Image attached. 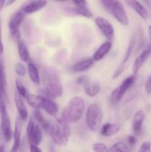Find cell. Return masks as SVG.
<instances>
[{
    "label": "cell",
    "instance_id": "9a60e30c",
    "mask_svg": "<svg viewBox=\"0 0 151 152\" xmlns=\"http://www.w3.org/2000/svg\"><path fill=\"white\" fill-rule=\"evenodd\" d=\"M42 97V108L44 111L52 117H56L58 114V106L50 98L44 95H41Z\"/></svg>",
    "mask_w": 151,
    "mask_h": 152
},
{
    "label": "cell",
    "instance_id": "4dcf8cb0",
    "mask_svg": "<svg viewBox=\"0 0 151 152\" xmlns=\"http://www.w3.org/2000/svg\"><path fill=\"white\" fill-rule=\"evenodd\" d=\"M15 71H16V74L19 77H24L26 74L27 69L25 68V65L21 62H18L15 65Z\"/></svg>",
    "mask_w": 151,
    "mask_h": 152
},
{
    "label": "cell",
    "instance_id": "836d02e7",
    "mask_svg": "<svg viewBox=\"0 0 151 152\" xmlns=\"http://www.w3.org/2000/svg\"><path fill=\"white\" fill-rule=\"evenodd\" d=\"M126 140H127V142H128V144L130 145V146L132 147V148H133V147L136 145V137H135V136H133V135H130V136L127 137V139H126Z\"/></svg>",
    "mask_w": 151,
    "mask_h": 152
},
{
    "label": "cell",
    "instance_id": "2e32d148",
    "mask_svg": "<svg viewBox=\"0 0 151 152\" xmlns=\"http://www.w3.org/2000/svg\"><path fill=\"white\" fill-rule=\"evenodd\" d=\"M144 117V112L142 110H139V111L135 113L133 123H132V129H133V132L135 135L140 134L141 132H142V126Z\"/></svg>",
    "mask_w": 151,
    "mask_h": 152
},
{
    "label": "cell",
    "instance_id": "83f0119b",
    "mask_svg": "<svg viewBox=\"0 0 151 152\" xmlns=\"http://www.w3.org/2000/svg\"><path fill=\"white\" fill-rule=\"evenodd\" d=\"M5 75H4V65L2 62L0 60V101H1L4 93H5Z\"/></svg>",
    "mask_w": 151,
    "mask_h": 152
},
{
    "label": "cell",
    "instance_id": "484cf974",
    "mask_svg": "<svg viewBox=\"0 0 151 152\" xmlns=\"http://www.w3.org/2000/svg\"><path fill=\"white\" fill-rule=\"evenodd\" d=\"M84 93L90 97H93L100 91V86L97 83H90L88 82L84 86Z\"/></svg>",
    "mask_w": 151,
    "mask_h": 152
},
{
    "label": "cell",
    "instance_id": "f1b7e54d",
    "mask_svg": "<svg viewBox=\"0 0 151 152\" xmlns=\"http://www.w3.org/2000/svg\"><path fill=\"white\" fill-rule=\"evenodd\" d=\"M134 47H135V40L133 39H132L130 41V42H129L128 46H127V50H126V51H125V53H124V56H123L122 62H121V64L120 66L123 67V65H124V64L127 62V60L129 59V58L130 57V55H131L132 52H133Z\"/></svg>",
    "mask_w": 151,
    "mask_h": 152
},
{
    "label": "cell",
    "instance_id": "277c9868",
    "mask_svg": "<svg viewBox=\"0 0 151 152\" xmlns=\"http://www.w3.org/2000/svg\"><path fill=\"white\" fill-rule=\"evenodd\" d=\"M104 8L114 16L122 25H127L129 24V19L126 13L122 3L119 1H113V0H102L100 1Z\"/></svg>",
    "mask_w": 151,
    "mask_h": 152
},
{
    "label": "cell",
    "instance_id": "7a4b0ae2",
    "mask_svg": "<svg viewBox=\"0 0 151 152\" xmlns=\"http://www.w3.org/2000/svg\"><path fill=\"white\" fill-rule=\"evenodd\" d=\"M42 80L46 96L50 99H56L62 96L63 88L59 77L54 71L50 69L44 70Z\"/></svg>",
    "mask_w": 151,
    "mask_h": 152
},
{
    "label": "cell",
    "instance_id": "d6986e66",
    "mask_svg": "<svg viewBox=\"0 0 151 152\" xmlns=\"http://www.w3.org/2000/svg\"><path fill=\"white\" fill-rule=\"evenodd\" d=\"M16 40H17L18 51H19L20 59L23 62H28V61L30 60L29 51H28V47H27L25 42L21 39L20 34L16 36Z\"/></svg>",
    "mask_w": 151,
    "mask_h": 152
},
{
    "label": "cell",
    "instance_id": "d590c367",
    "mask_svg": "<svg viewBox=\"0 0 151 152\" xmlns=\"http://www.w3.org/2000/svg\"><path fill=\"white\" fill-rule=\"evenodd\" d=\"M145 88H146V91L148 94L151 93V75L150 76L149 78L147 79L146 83V86H145Z\"/></svg>",
    "mask_w": 151,
    "mask_h": 152
},
{
    "label": "cell",
    "instance_id": "b9f144b4",
    "mask_svg": "<svg viewBox=\"0 0 151 152\" xmlns=\"http://www.w3.org/2000/svg\"><path fill=\"white\" fill-rule=\"evenodd\" d=\"M0 152H4V146L3 145H0Z\"/></svg>",
    "mask_w": 151,
    "mask_h": 152
},
{
    "label": "cell",
    "instance_id": "74e56055",
    "mask_svg": "<svg viewBox=\"0 0 151 152\" xmlns=\"http://www.w3.org/2000/svg\"><path fill=\"white\" fill-rule=\"evenodd\" d=\"M30 152H42L38 146L33 145H30Z\"/></svg>",
    "mask_w": 151,
    "mask_h": 152
},
{
    "label": "cell",
    "instance_id": "3957f363",
    "mask_svg": "<svg viewBox=\"0 0 151 152\" xmlns=\"http://www.w3.org/2000/svg\"><path fill=\"white\" fill-rule=\"evenodd\" d=\"M50 135L53 142L56 145H66L69 141L70 135V128L68 123L62 118H56L54 123H52Z\"/></svg>",
    "mask_w": 151,
    "mask_h": 152
},
{
    "label": "cell",
    "instance_id": "7c38bea8",
    "mask_svg": "<svg viewBox=\"0 0 151 152\" xmlns=\"http://www.w3.org/2000/svg\"><path fill=\"white\" fill-rule=\"evenodd\" d=\"M75 7L73 8L70 9L71 13H73L75 14L79 15V16H84L86 18H91L92 14L91 10L88 7L87 1L79 0V1H73Z\"/></svg>",
    "mask_w": 151,
    "mask_h": 152
},
{
    "label": "cell",
    "instance_id": "e0dca14e",
    "mask_svg": "<svg viewBox=\"0 0 151 152\" xmlns=\"http://www.w3.org/2000/svg\"><path fill=\"white\" fill-rule=\"evenodd\" d=\"M14 99L15 104H16V108H17L18 113H19V117L22 120H26L28 117V113L22 97H21L17 93L15 94Z\"/></svg>",
    "mask_w": 151,
    "mask_h": 152
},
{
    "label": "cell",
    "instance_id": "52a82bcc",
    "mask_svg": "<svg viewBox=\"0 0 151 152\" xmlns=\"http://www.w3.org/2000/svg\"><path fill=\"white\" fill-rule=\"evenodd\" d=\"M1 110V127L2 134L6 142H9L13 137V132L11 129V122L8 112L6 108L5 104L1 102L0 105Z\"/></svg>",
    "mask_w": 151,
    "mask_h": 152
},
{
    "label": "cell",
    "instance_id": "8d00e7d4",
    "mask_svg": "<svg viewBox=\"0 0 151 152\" xmlns=\"http://www.w3.org/2000/svg\"><path fill=\"white\" fill-rule=\"evenodd\" d=\"M4 51V46L2 43V39H1V25L0 23V54H2Z\"/></svg>",
    "mask_w": 151,
    "mask_h": 152
},
{
    "label": "cell",
    "instance_id": "5bb4252c",
    "mask_svg": "<svg viewBox=\"0 0 151 152\" xmlns=\"http://www.w3.org/2000/svg\"><path fill=\"white\" fill-rule=\"evenodd\" d=\"M151 53V44L146 49L143 50L139 56L136 57V59H135L134 62H133V74L136 75V74H137L138 71H139L141 68H142V65H144V63L145 62V61L147 59V58L149 57V56Z\"/></svg>",
    "mask_w": 151,
    "mask_h": 152
},
{
    "label": "cell",
    "instance_id": "8fae6325",
    "mask_svg": "<svg viewBox=\"0 0 151 152\" xmlns=\"http://www.w3.org/2000/svg\"><path fill=\"white\" fill-rule=\"evenodd\" d=\"M47 4L45 1H27L22 5L19 9L24 14H31L41 10Z\"/></svg>",
    "mask_w": 151,
    "mask_h": 152
},
{
    "label": "cell",
    "instance_id": "d6a6232c",
    "mask_svg": "<svg viewBox=\"0 0 151 152\" xmlns=\"http://www.w3.org/2000/svg\"><path fill=\"white\" fill-rule=\"evenodd\" d=\"M138 152H151V142L150 141H145L139 147Z\"/></svg>",
    "mask_w": 151,
    "mask_h": 152
},
{
    "label": "cell",
    "instance_id": "ac0fdd59",
    "mask_svg": "<svg viewBox=\"0 0 151 152\" xmlns=\"http://www.w3.org/2000/svg\"><path fill=\"white\" fill-rule=\"evenodd\" d=\"M111 48H112V43H111V42H105L95 52L93 56V59L94 61L102 60L107 54L108 52L111 50Z\"/></svg>",
    "mask_w": 151,
    "mask_h": 152
},
{
    "label": "cell",
    "instance_id": "1f68e13d",
    "mask_svg": "<svg viewBox=\"0 0 151 152\" xmlns=\"http://www.w3.org/2000/svg\"><path fill=\"white\" fill-rule=\"evenodd\" d=\"M95 152H110L109 148L103 143H96L93 145Z\"/></svg>",
    "mask_w": 151,
    "mask_h": 152
},
{
    "label": "cell",
    "instance_id": "ffe728a7",
    "mask_svg": "<svg viewBox=\"0 0 151 152\" xmlns=\"http://www.w3.org/2000/svg\"><path fill=\"white\" fill-rule=\"evenodd\" d=\"M126 3L130 6L131 8H133L142 19H146L148 17V11L146 7L138 1H126Z\"/></svg>",
    "mask_w": 151,
    "mask_h": 152
},
{
    "label": "cell",
    "instance_id": "7bdbcfd3",
    "mask_svg": "<svg viewBox=\"0 0 151 152\" xmlns=\"http://www.w3.org/2000/svg\"><path fill=\"white\" fill-rule=\"evenodd\" d=\"M148 32H149L150 37V39H151V25H150V26L148 27Z\"/></svg>",
    "mask_w": 151,
    "mask_h": 152
},
{
    "label": "cell",
    "instance_id": "9c48e42d",
    "mask_svg": "<svg viewBox=\"0 0 151 152\" xmlns=\"http://www.w3.org/2000/svg\"><path fill=\"white\" fill-rule=\"evenodd\" d=\"M95 23L105 38L108 40L113 39L114 37V28L107 19L102 16H99L95 19Z\"/></svg>",
    "mask_w": 151,
    "mask_h": 152
},
{
    "label": "cell",
    "instance_id": "6da1fadb",
    "mask_svg": "<svg viewBox=\"0 0 151 152\" xmlns=\"http://www.w3.org/2000/svg\"><path fill=\"white\" fill-rule=\"evenodd\" d=\"M85 102L81 96H74L69 100L62 111V119L68 123H77L82 117Z\"/></svg>",
    "mask_w": 151,
    "mask_h": 152
},
{
    "label": "cell",
    "instance_id": "4fadbf2b",
    "mask_svg": "<svg viewBox=\"0 0 151 152\" xmlns=\"http://www.w3.org/2000/svg\"><path fill=\"white\" fill-rule=\"evenodd\" d=\"M21 134H22V123L21 119L16 117L15 121L14 132H13V144L10 152H18L21 145Z\"/></svg>",
    "mask_w": 151,
    "mask_h": 152
},
{
    "label": "cell",
    "instance_id": "4316f807",
    "mask_svg": "<svg viewBox=\"0 0 151 152\" xmlns=\"http://www.w3.org/2000/svg\"><path fill=\"white\" fill-rule=\"evenodd\" d=\"M28 74H29L30 79L31 81L35 84L38 85L40 83V77H39V73H38V68H36L34 64L29 63L28 66Z\"/></svg>",
    "mask_w": 151,
    "mask_h": 152
},
{
    "label": "cell",
    "instance_id": "f35d334b",
    "mask_svg": "<svg viewBox=\"0 0 151 152\" xmlns=\"http://www.w3.org/2000/svg\"><path fill=\"white\" fill-rule=\"evenodd\" d=\"M122 71H123V67L120 66L119 68H118V69H117V71H115V74H113V79H115V78H116V77H118V76H119L120 74H121V72H122Z\"/></svg>",
    "mask_w": 151,
    "mask_h": 152
},
{
    "label": "cell",
    "instance_id": "ba28073f",
    "mask_svg": "<svg viewBox=\"0 0 151 152\" xmlns=\"http://www.w3.org/2000/svg\"><path fill=\"white\" fill-rule=\"evenodd\" d=\"M136 81V75L133 74L129 77H127L122 83H121L118 87L114 89L111 94V101L113 103L118 102L120 99L122 98L124 94L126 93L127 90L133 85V83Z\"/></svg>",
    "mask_w": 151,
    "mask_h": 152
},
{
    "label": "cell",
    "instance_id": "ab89813d",
    "mask_svg": "<svg viewBox=\"0 0 151 152\" xmlns=\"http://www.w3.org/2000/svg\"><path fill=\"white\" fill-rule=\"evenodd\" d=\"M5 0H0V11L3 9V7H5Z\"/></svg>",
    "mask_w": 151,
    "mask_h": 152
},
{
    "label": "cell",
    "instance_id": "60d3db41",
    "mask_svg": "<svg viewBox=\"0 0 151 152\" xmlns=\"http://www.w3.org/2000/svg\"><path fill=\"white\" fill-rule=\"evenodd\" d=\"M14 2H15L14 0H7V1H6L5 6H10L12 4H13Z\"/></svg>",
    "mask_w": 151,
    "mask_h": 152
},
{
    "label": "cell",
    "instance_id": "5b68a950",
    "mask_svg": "<svg viewBox=\"0 0 151 152\" xmlns=\"http://www.w3.org/2000/svg\"><path fill=\"white\" fill-rule=\"evenodd\" d=\"M86 123L89 129L92 132H96L102 124L103 114L100 106L97 104H92L87 108L86 113Z\"/></svg>",
    "mask_w": 151,
    "mask_h": 152
},
{
    "label": "cell",
    "instance_id": "603a6c76",
    "mask_svg": "<svg viewBox=\"0 0 151 152\" xmlns=\"http://www.w3.org/2000/svg\"><path fill=\"white\" fill-rule=\"evenodd\" d=\"M33 116L35 120L41 126V127L45 130V132H47V133L50 134V131H51L52 128V123H50V122L47 121L44 117L43 116V114H41V111L39 110H35L33 112Z\"/></svg>",
    "mask_w": 151,
    "mask_h": 152
},
{
    "label": "cell",
    "instance_id": "f546056e",
    "mask_svg": "<svg viewBox=\"0 0 151 152\" xmlns=\"http://www.w3.org/2000/svg\"><path fill=\"white\" fill-rule=\"evenodd\" d=\"M16 89H17L18 94L22 98H25L26 99V97L28 96V95L29 94V92L28 91L27 88H25V86L21 83L19 80H16Z\"/></svg>",
    "mask_w": 151,
    "mask_h": 152
},
{
    "label": "cell",
    "instance_id": "8992f818",
    "mask_svg": "<svg viewBox=\"0 0 151 152\" xmlns=\"http://www.w3.org/2000/svg\"><path fill=\"white\" fill-rule=\"evenodd\" d=\"M27 137L30 145L38 146L42 141V132L41 127L34 122L33 118L30 117L26 129Z\"/></svg>",
    "mask_w": 151,
    "mask_h": 152
},
{
    "label": "cell",
    "instance_id": "e575fe53",
    "mask_svg": "<svg viewBox=\"0 0 151 152\" xmlns=\"http://www.w3.org/2000/svg\"><path fill=\"white\" fill-rule=\"evenodd\" d=\"M88 78H87L86 76H81V77H79L76 80V83L78 85H84L87 84L88 83Z\"/></svg>",
    "mask_w": 151,
    "mask_h": 152
},
{
    "label": "cell",
    "instance_id": "d4e9b609",
    "mask_svg": "<svg viewBox=\"0 0 151 152\" xmlns=\"http://www.w3.org/2000/svg\"><path fill=\"white\" fill-rule=\"evenodd\" d=\"M133 148L125 140L113 145L110 148V152H131Z\"/></svg>",
    "mask_w": 151,
    "mask_h": 152
},
{
    "label": "cell",
    "instance_id": "30bf717a",
    "mask_svg": "<svg viewBox=\"0 0 151 152\" xmlns=\"http://www.w3.org/2000/svg\"><path fill=\"white\" fill-rule=\"evenodd\" d=\"M25 15L19 10L15 12L10 17L8 26L10 34L13 37H16V36L19 34V27L25 19Z\"/></svg>",
    "mask_w": 151,
    "mask_h": 152
},
{
    "label": "cell",
    "instance_id": "cb8c5ba5",
    "mask_svg": "<svg viewBox=\"0 0 151 152\" xmlns=\"http://www.w3.org/2000/svg\"><path fill=\"white\" fill-rule=\"evenodd\" d=\"M28 103L35 110H38L42 108V97L41 95H34L29 94L26 97Z\"/></svg>",
    "mask_w": 151,
    "mask_h": 152
},
{
    "label": "cell",
    "instance_id": "7402d4cb",
    "mask_svg": "<svg viewBox=\"0 0 151 152\" xmlns=\"http://www.w3.org/2000/svg\"><path fill=\"white\" fill-rule=\"evenodd\" d=\"M120 130V126L115 123H107L103 125L101 129V134L105 137H110L115 135Z\"/></svg>",
    "mask_w": 151,
    "mask_h": 152
},
{
    "label": "cell",
    "instance_id": "44dd1931",
    "mask_svg": "<svg viewBox=\"0 0 151 152\" xmlns=\"http://www.w3.org/2000/svg\"><path fill=\"white\" fill-rule=\"evenodd\" d=\"M93 62H94V60L93 59V58L84 59V60L79 61V62H78L77 63H76L75 65L73 66L72 69L73 71L76 73L84 72V71L90 69V68L93 66Z\"/></svg>",
    "mask_w": 151,
    "mask_h": 152
}]
</instances>
